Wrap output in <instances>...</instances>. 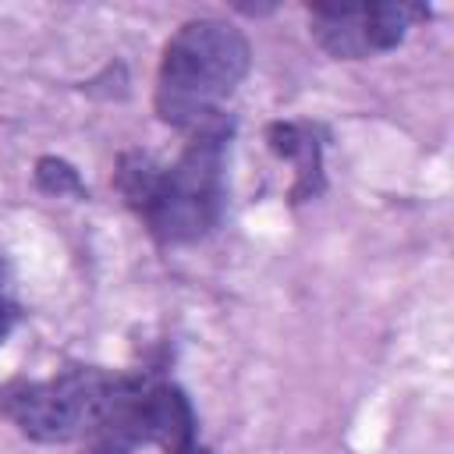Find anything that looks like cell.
Segmentation results:
<instances>
[{
  "mask_svg": "<svg viewBox=\"0 0 454 454\" xmlns=\"http://www.w3.org/2000/svg\"><path fill=\"white\" fill-rule=\"evenodd\" d=\"M195 408L188 394L149 372H117L114 387L82 436L85 454H135L156 443L163 454H181L195 443Z\"/></svg>",
  "mask_w": 454,
  "mask_h": 454,
  "instance_id": "3",
  "label": "cell"
},
{
  "mask_svg": "<svg viewBox=\"0 0 454 454\" xmlns=\"http://www.w3.org/2000/svg\"><path fill=\"white\" fill-rule=\"evenodd\" d=\"M266 145L277 160H287L294 167L291 202L316 199L326 184L323 177V138L316 124L305 121H273L266 124Z\"/></svg>",
  "mask_w": 454,
  "mask_h": 454,
  "instance_id": "6",
  "label": "cell"
},
{
  "mask_svg": "<svg viewBox=\"0 0 454 454\" xmlns=\"http://www.w3.org/2000/svg\"><path fill=\"white\" fill-rule=\"evenodd\" d=\"M181 454H213V450H209V447H202V443H192V447H188V450H181Z\"/></svg>",
  "mask_w": 454,
  "mask_h": 454,
  "instance_id": "9",
  "label": "cell"
},
{
  "mask_svg": "<svg viewBox=\"0 0 454 454\" xmlns=\"http://www.w3.org/2000/svg\"><path fill=\"white\" fill-rule=\"evenodd\" d=\"M312 39L337 60H362L394 50L411 21L429 18L419 4H316Z\"/></svg>",
  "mask_w": 454,
  "mask_h": 454,
  "instance_id": "5",
  "label": "cell"
},
{
  "mask_svg": "<svg viewBox=\"0 0 454 454\" xmlns=\"http://www.w3.org/2000/svg\"><path fill=\"white\" fill-rule=\"evenodd\" d=\"M252 46L241 28L220 18L184 21L163 46L156 71V117L184 135L227 124L223 103L245 82Z\"/></svg>",
  "mask_w": 454,
  "mask_h": 454,
  "instance_id": "2",
  "label": "cell"
},
{
  "mask_svg": "<svg viewBox=\"0 0 454 454\" xmlns=\"http://www.w3.org/2000/svg\"><path fill=\"white\" fill-rule=\"evenodd\" d=\"M117 369L67 365L43 380H11L0 387V415L35 443H71L96 422Z\"/></svg>",
  "mask_w": 454,
  "mask_h": 454,
  "instance_id": "4",
  "label": "cell"
},
{
  "mask_svg": "<svg viewBox=\"0 0 454 454\" xmlns=\"http://www.w3.org/2000/svg\"><path fill=\"white\" fill-rule=\"evenodd\" d=\"M35 184L46 192V195H71V199H85V181L82 174L74 170V163L60 160V156H39L35 160Z\"/></svg>",
  "mask_w": 454,
  "mask_h": 454,
  "instance_id": "7",
  "label": "cell"
},
{
  "mask_svg": "<svg viewBox=\"0 0 454 454\" xmlns=\"http://www.w3.org/2000/svg\"><path fill=\"white\" fill-rule=\"evenodd\" d=\"M231 135L234 121L184 135V149L170 163L145 149L121 153L114 188L160 245H192L220 227Z\"/></svg>",
  "mask_w": 454,
  "mask_h": 454,
  "instance_id": "1",
  "label": "cell"
},
{
  "mask_svg": "<svg viewBox=\"0 0 454 454\" xmlns=\"http://www.w3.org/2000/svg\"><path fill=\"white\" fill-rule=\"evenodd\" d=\"M18 316H21V309H18V301H14V291H11L7 262L0 259V344H4L7 337H11V330H14Z\"/></svg>",
  "mask_w": 454,
  "mask_h": 454,
  "instance_id": "8",
  "label": "cell"
}]
</instances>
